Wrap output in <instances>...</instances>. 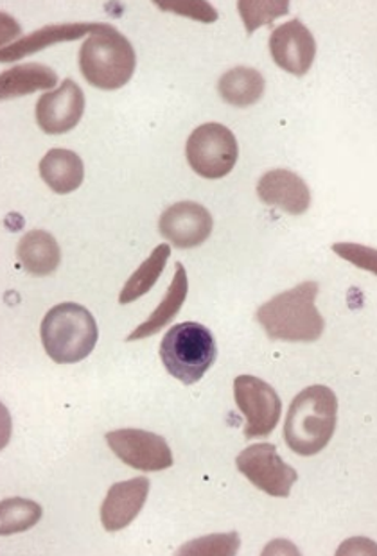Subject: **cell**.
<instances>
[{"label": "cell", "mask_w": 377, "mask_h": 556, "mask_svg": "<svg viewBox=\"0 0 377 556\" xmlns=\"http://www.w3.org/2000/svg\"><path fill=\"white\" fill-rule=\"evenodd\" d=\"M112 453L131 469L159 472L173 467V453L164 438L144 429H117L106 434Z\"/></svg>", "instance_id": "obj_9"}, {"label": "cell", "mask_w": 377, "mask_h": 556, "mask_svg": "<svg viewBox=\"0 0 377 556\" xmlns=\"http://www.w3.org/2000/svg\"><path fill=\"white\" fill-rule=\"evenodd\" d=\"M187 293H189V278H187L184 264L176 263L175 277L167 289L166 299L162 300L161 305L153 311V315L148 316L144 324L139 325L126 341H139L156 334L162 327H166L169 321L176 318L180 313L181 305L186 302Z\"/></svg>", "instance_id": "obj_18"}, {"label": "cell", "mask_w": 377, "mask_h": 556, "mask_svg": "<svg viewBox=\"0 0 377 556\" xmlns=\"http://www.w3.org/2000/svg\"><path fill=\"white\" fill-rule=\"evenodd\" d=\"M216 356L214 336L197 321L171 327L161 343V359L166 370L187 387L197 384L208 374Z\"/></svg>", "instance_id": "obj_5"}, {"label": "cell", "mask_w": 377, "mask_h": 556, "mask_svg": "<svg viewBox=\"0 0 377 556\" xmlns=\"http://www.w3.org/2000/svg\"><path fill=\"white\" fill-rule=\"evenodd\" d=\"M316 296L318 283L307 280L261 305L255 319L269 340L313 343L326 329V321L316 309Z\"/></svg>", "instance_id": "obj_1"}, {"label": "cell", "mask_w": 377, "mask_h": 556, "mask_svg": "<svg viewBox=\"0 0 377 556\" xmlns=\"http://www.w3.org/2000/svg\"><path fill=\"white\" fill-rule=\"evenodd\" d=\"M137 56L131 41L110 24H99L79 51L84 78L99 90H120L134 78Z\"/></svg>", "instance_id": "obj_3"}, {"label": "cell", "mask_w": 377, "mask_h": 556, "mask_svg": "<svg viewBox=\"0 0 377 556\" xmlns=\"http://www.w3.org/2000/svg\"><path fill=\"white\" fill-rule=\"evenodd\" d=\"M186 155L197 175L208 180H219L238 162V140L223 124H202L187 139Z\"/></svg>", "instance_id": "obj_6"}, {"label": "cell", "mask_w": 377, "mask_h": 556, "mask_svg": "<svg viewBox=\"0 0 377 556\" xmlns=\"http://www.w3.org/2000/svg\"><path fill=\"white\" fill-rule=\"evenodd\" d=\"M84 112V90L73 79H65L62 87L38 99L37 123L47 135H63L78 126Z\"/></svg>", "instance_id": "obj_12"}, {"label": "cell", "mask_w": 377, "mask_h": 556, "mask_svg": "<svg viewBox=\"0 0 377 556\" xmlns=\"http://www.w3.org/2000/svg\"><path fill=\"white\" fill-rule=\"evenodd\" d=\"M338 257L345 258L347 263L377 275V250L376 248L357 244V242H336L331 247Z\"/></svg>", "instance_id": "obj_26"}, {"label": "cell", "mask_w": 377, "mask_h": 556, "mask_svg": "<svg viewBox=\"0 0 377 556\" xmlns=\"http://www.w3.org/2000/svg\"><path fill=\"white\" fill-rule=\"evenodd\" d=\"M16 255L27 274L47 277L54 274L62 263V250L56 239L46 230L27 232L16 248Z\"/></svg>", "instance_id": "obj_16"}, {"label": "cell", "mask_w": 377, "mask_h": 556, "mask_svg": "<svg viewBox=\"0 0 377 556\" xmlns=\"http://www.w3.org/2000/svg\"><path fill=\"white\" fill-rule=\"evenodd\" d=\"M338 420V399L331 388H305L291 402L286 417V445L299 456H315L327 447Z\"/></svg>", "instance_id": "obj_2"}, {"label": "cell", "mask_w": 377, "mask_h": 556, "mask_svg": "<svg viewBox=\"0 0 377 556\" xmlns=\"http://www.w3.org/2000/svg\"><path fill=\"white\" fill-rule=\"evenodd\" d=\"M58 76L42 63H24L0 74V98L13 99L51 90L56 87Z\"/></svg>", "instance_id": "obj_19"}, {"label": "cell", "mask_w": 377, "mask_h": 556, "mask_svg": "<svg viewBox=\"0 0 377 556\" xmlns=\"http://www.w3.org/2000/svg\"><path fill=\"white\" fill-rule=\"evenodd\" d=\"M239 15L243 18L244 29L252 35L261 26H268L275 18L290 13L288 0H241L238 2Z\"/></svg>", "instance_id": "obj_23"}, {"label": "cell", "mask_w": 377, "mask_h": 556, "mask_svg": "<svg viewBox=\"0 0 377 556\" xmlns=\"http://www.w3.org/2000/svg\"><path fill=\"white\" fill-rule=\"evenodd\" d=\"M99 24H54V26L42 27L38 31L26 35L13 41L11 46L2 47L0 60L2 63L16 62L22 58L29 56L33 52L42 51L46 47L54 46L58 41H73L84 38L85 35H92Z\"/></svg>", "instance_id": "obj_15"}, {"label": "cell", "mask_w": 377, "mask_h": 556, "mask_svg": "<svg viewBox=\"0 0 377 556\" xmlns=\"http://www.w3.org/2000/svg\"><path fill=\"white\" fill-rule=\"evenodd\" d=\"M234 397L247 418L244 438L269 437L277 428L282 402L268 382L253 376H239L234 381Z\"/></svg>", "instance_id": "obj_8"}, {"label": "cell", "mask_w": 377, "mask_h": 556, "mask_svg": "<svg viewBox=\"0 0 377 556\" xmlns=\"http://www.w3.org/2000/svg\"><path fill=\"white\" fill-rule=\"evenodd\" d=\"M266 81L263 74L250 67H234L223 74L217 90L225 103L238 109H247L263 98Z\"/></svg>", "instance_id": "obj_20"}, {"label": "cell", "mask_w": 377, "mask_h": 556, "mask_svg": "<svg viewBox=\"0 0 377 556\" xmlns=\"http://www.w3.org/2000/svg\"><path fill=\"white\" fill-rule=\"evenodd\" d=\"M155 4L162 11H175L178 15L203 22V24L217 21V11L205 0H156Z\"/></svg>", "instance_id": "obj_25"}, {"label": "cell", "mask_w": 377, "mask_h": 556, "mask_svg": "<svg viewBox=\"0 0 377 556\" xmlns=\"http://www.w3.org/2000/svg\"><path fill=\"white\" fill-rule=\"evenodd\" d=\"M236 465L253 486L272 497H288L299 479L297 470L280 458L274 443L250 445L239 454Z\"/></svg>", "instance_id": "obj_7"}, {"label": "cell", "mask_w": 377, "mask_h": 556, "mask_svg": "<svg viewBox=\"0 0 377 556\" xmlns=\"http://www.w3.org/2000/svg\"><path fill=\"white\" fill-rule=\"evenodd\" d=\"M239 541L238 533H227V535H209L198 541L189 542L180 547L178 555L194 556H233L238 553Z\"/></svg>", "instance_id": "obj_24"}, {"label": "cell", "mask_w": 377, "mask_h": 556, "mask_svg": "<svg viewBox=\"0 0 377 556\" xmlns=\"http://www.w3.org/2000/svg\"><path fill=\"white\" fill-rule=\"evenodd\" d=\"M40 176L56 194H68L84 184V160L74 151L54 148L40 162Z\"/></svg>", "instance_id": "obj_17"}, {"label": "cell", "mask_w": 377, "mask_h": 556, "mask_svg": "<svg viewBox=\"0 0 377 556\" xmlns=\"http://www.w3.org/2000/svg\"><path fill=\"white\" fill-rule=\"evenodd\" d=\"M171 255L169 244H159V247L151 252L150 257L146 258L144 263L140 264V268L128 278L125 288L120 294V304H131L140 296H144L156 280L161 277L162 271L166 268L167 258Z\"/></svg>", "instance_id": "obj_21"}, {"label": "cell", "mask_w": 377, "mask_h": 556, "mask_svg": "<svg viewBox=\"0 0 377 556\" xmlns=\"http://www.w3.org/2000/svg\"><path fill=\"white\" fill-rule=\"evenodd\" d=\"M259 200L279 206L291 216H300L311 205L310 187L297 173L288 169L268 170L257 184Z\"/></svg>", "instance_id": "obj_14"}, {"label": "cell", "mask_w": 377, "mask_h": 556, "mask_svg": "<svg viewBox=\"0 0 377 556\" xmlns=\"http://www.w3.org/2000/svg\"><path fill=\"white\" fill-rule=\"evenodd\" d=\"M211 212L194 201H180L171 205L159 222L162 238L173 242L180 250L197 248L211 238Z\"/></svg>", "instance_id": "obj_11"}, {"label": "cell", "mask_w": 377, "mask_h": 556, "mask_svg": "<svg viewBox=\"0 0 377 556\" xmlns=\"http://www.w3.org/2000/svg\"><path fill=\"white\" fill-rule=\"evenodd\" d=\"M40 336L47 356L58 365H74L90 356L98 343L99 330L87 307L65 302L47 313Z\"/></svg>", "instance_id": "obj_4"}, {"label": "cell", "mask_w": 377, "mask_h": 556, "mask_svg": "<svg viewBox=\"0 0 377 556\" xmlns=\"http://www.w3.org/2000/svg\"><path fill=\"white\" fill-rule=\"evenodd\" d=\"M269 52L282 71L302 78L315 62V37L299 18H294L274 29L269 37Z\"/></svg>", "instance_id": "obj_10"}, {"label": "cell", "mask_w": 377, "mask_h": 556, "mask_svg": "<svg viewBox=\"0 0 377 556\" xmlns=\"http://www.w3.org/2000/svg\"><path fill=\"white\" fill-rule=\"evenodd\" d=\"M150 494V481L146 478L128 479L115 483L101 506V522L106 531L125 530L144 508Z\"/></svg>", "instance_id": "obj_13"}, {"label": "cell", "mask_w": 377, "mask_h": 556, "mask_svg": "<svg viewBox=\"0 0 377 556\" xmlns=\"http://www.w3.org/2000/svg\"><path fill=\"white\" fill-rule=\"evenodd\" d=\"M42 519V506L35 501L11 497L0 505V535L10 536L13 533L32 530L38 520Z\"/></svg>", "instance_id": "obj_22"}]
</instances>
